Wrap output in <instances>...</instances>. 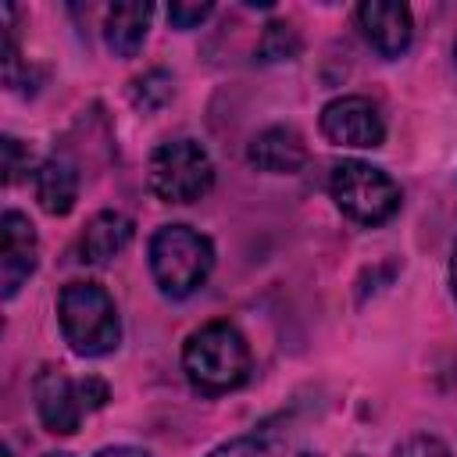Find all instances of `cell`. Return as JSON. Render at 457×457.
Listing matches in <instances>:
<instances>
[{
	"instance_id": "6da1fadb",
	"label": "cell",
	"mask_w": 457,
	"mask_h": 457,
	"mask_svg": "<svg viewBox=\"0 0 457 457\" xmlns=\"http://www.w3.org/2000/svg\"><path fill=\"white\" fill-rule=\"evenodd\" d=\"M182 371L193 389L218 396L250 378V346L228 321H207L182 346Z\"/></svg>"
},
{
	"instance_id": "7a4b0ae2",
	"label": "cell",
	"mask_w": 457,
	"mask_h": 457,
	"mask_svg": "<svg viewBox=\"0 0 457 457\" xmlns=\"http://www.w3.org/2000/svg\"><path fill=\"white\" fill-rule=\"evenodd\" d=\"M57 321L79 357H104L121 343V321L100 282H68L57 296Z\"/></svg>"
},
{
	"instance_id": "3957f363",
	"label": "cell",
	"mask_w": 457,
	"mask_h": 457,
	"mask_svg": "<svg viewBox=\"0 0 457 457\" xmlns=\"http://www.w3.org/2000/svg\"><path fill=\"white\" fill-rule=\"evenodd\" d=\"M214 268V246L189 225H161L150 239V275L171 300L196 293Z\"/></svg>"
},
{
	"instance_id": "277c9868",
	"label": "cell",
	"mask_w": 457,
	"mask_h": 457,
	"mask_svg": "<svg viewBox=\"0 0 457 457\" xmlns=\"http://www.w3.org/2000/svg\"><path fill=\"white\" fill-rule=\"evenodd\" d=\"M146 186L164 204H193L211 193L214 164L196 139H171L150 154Z\"/></svg>"
},
{
	"instance_id": "5b68a950",
	"label": "cell",
	"mask_w": 457,
	"mask_h": 457,
	"mask_svg": "<svg viewBox=\"0 0 457 457\" xmlns=\"http://www.w3.org/2000/svg\"><path fill=\"white\" fill-rule=\"evenodd\" d=\"M332 200L357 225H382L400 211V186L368 161H339L332 168Z\"/></svg>"
},
{
	"instance_id": "8992f818",
	"label": "cell",
	"mask_w": 457,
	"mask_h": 457,
	"mask_svg": "<svg viewBox=\"0 0 457 457\" xmlns=\"http://www.w3.org/2000/svg\"><path fill=\"white\" fill-rule=\"evenodd\" d=\"M321 136L336 146L375 150L386 143V121L368 96L350 93V96H336L332 104L321 107Z\"/></svg>"
},
{
	"instance_id": "52a82bcc",
	"label": "cell",
	"mask_w": 457,
	"mask_h": 457,
	"mask_svg": "<svg viewBox=\"0 0 457 457\" xmlns=\"http://www.w3.org/2000/svg\"><path fill=\"white\" fill-rule=\"evenodd\" d=\"M32 396H36V411L39 421L46 425V432L54 436H75L82 425V400H79V386L54 364H43L32 378Z\"/></svg>"
},
{
	"instance_id": "ba28073f",
	"label": "cell",
	"mask_w": 457,
	"mask_h": 457,
	"mask_svg": "<svg viewBox=\"0 0 457 457\" xmlns=\"http://www.w3.org/2000/svg\"><path fill=\"white\" fill-rule=\"evenodd\" d=\"M39 243L36 228L21 211H4L0 218V296L11 300L25 278L36 271Z\"/></svg>"
},
{
	"instance_id": "9c48e42d",
	"label": "cell",
	"mask_w": 457,
	"mask_h": 457,
	"mask_svg": "<svg viewBox=\"0 0 457 457\" xmlns=\"http://www.w3.org/2000/svg\"><path fill=\"white\" fill-rule=\"evenodd\" d=\"M357 25H361L364 39L371 43V50L382 54V57H400L414 39L411 7L396 4V0H368V4H361L357 7Z\"/></svg>"
},
{
	"instance_id": "30bf717a",
	"label": "cell",
	"mask_w": 457,
	"mask_h": 457,
	"mask_svg": "<svg viewBox=\"0 0 457 457\" xmlns=\"http://www.w3.org/2000/svg\"><path fill=\"white\" fill-rule=\"evenodd\" d=\"M246 157L257 171L268 175H293L307 164V143L296 129L289 125H271L264 132H257L246 146Z\"/></svg>"
},
{
	"instance_id": "8fae6325",
	"label": "cell",
	"mask_w": 457,
	"mask_h": 457,
	"mask_svg": "<svg viewBox=\"0 0 457 457\" xmlns=\"http://www.w3.org/2000/svg\"><path fill=\"white\" fill-rule=\"evenodd\" d=\"M150 18H154V4H146V0H121V4H111V7H107V18H104L107 50L118 54V57H136L139 46H143V39H146Z\"/></svg>"
},
{
	"instance_id": "7c38bea8",
	"label": "cell",
	"mask_w": 457,
	"mask_h": 457,
	"mask_svg": "<svg viewBox=\"0 0 457 457\" xmlns=\"http://www.w3.org/2000/svg\"><path fill=\"white\" fill-rule=\"evenodd\" d=\"M132 232H136V225H132V218H125V214H118V211H100V214H93L89 221H86V228H82V261H89V264H107V261H114L129 243H132Z\"/></svg>"
},
{
	"instance_id": "4fadbf2b",
	"label": "cell",
	"mask_w": 457,
	"mask_h": 457,
	"mask_svg": "<svg viewBox=\"0 0 457 457\" xmlns=\"http://www.w3.org/2000/svg\"><path fill=\"white\" fill-rule=\"evenodd\" d=\"M32 189H36V200L46 214H68L79 200V175H75V164L64 161V157H50L36 168L32 175Z\"/></svg>"
},
{
	"instance_id": "5bb4252c",
	"label": "cell",
	"mask_w": 457,
	"mask_h": 457,
	"mask_svg": "<svg viewBox=\"0 0 457 457\" xmlns=\"http://www.w3.org/2000/svg\"><path fill=\"white\" fill-rule=\"evenodd\" d=\"M303 50V39L300 32L289 25V21H268L264 32H261V43H257V57L268 61V64H278V61H296Z\"/></svg>"
},
{
	"instance_id": "9a60e30c",
	"label": "cell",
	"mask_w": 457,
	"mask_h": 457,
	"mask_svg": "<svg viewBox=\"0 0 457 457\" xmlns=\"http://www.w3.org/2000/svg\"><path fill=\"white\" fill-rule=\"evenodd\" d=\"M129 93H132V104L139 111H161L175 96V79L164 68H150L139 79H132V89Z\"/></svg>"
},
{
	"instance_id": "2e32d148",
	"label": "cell",
	"mask_w": 457,
	"mask_h": 457,
	"mask_svg": "<svg viewBox=\"0 0 457 457\" xmlns=\"http://www.w3.org/2000/svg\"><path fill=\"white\" fill-rule=\"evenodd\" d=\"M393 457H453L450 453V446L443 443V439H436V436H407L396 450H393Z\"/></svg>"
},
{
	"instance_id": "e0dca14e",
	"label": "cell",
	"mask_w": 457,
	"mask_h": 457,
	"mask_svg": "<svg viewBox=\"0 0 457 457\" xmlns=\"http://www.w3.org/2000/svg\"><path fill=\"white\" fill-rule=\"evenodd\" d=\"M207 457H271V450L257 436H239V439H228V443L214 446Z\"/></svg>"
},
{
	"instance_id": "ac0fdd59",
	"label": "cell",
	"mask_w": 457,
	"mask_h": 457,
	"mask_svg": "<svg viewBox=\"0 0 457 457\" xmlns=\"http://www.w3.org/2000/svg\"><path fill=\"white\" fill-rule=\"evenodd\" d=\"M211 11H214L211 4H182V0H179V4L168 7V21H171L175 29H196Z\"/></svg>"
},
{
	"instance_id": "d6986e66",
	"label": "cell",
	"mask_w": 457,
	"mask_h": 457,
	"mask_svg": "<svg viewBox=\"0 0 457 457\" xmlns=\"http://www.w3.org/2000/svg\"><path fill=\"white\" fill-rule=\"evenodd\" d=\"M75 386H79V400H82L86 411H100V407L111 400V386H107L104 378H96V375H86V378H79Z\"/></svg>"
},
{
	"instance_id": "ffe728a7",
	"label": "cell",
	"mask_w": 457,
	"mask_h": 457,
	"mask_svg": "<svg viewBox=\"0 0 457 457\" xmlns=\"http://www.w3.org/2000/svg\"><path fill=\"white\" fill-rule=\"evenodd\" d=\"M4 182H14L21 171V143L14 136H4Z\"/></svg>"
},
{
	"instance_id": "44dd1931",
	"label": "cell",
	"mask_w": 457,
	"mask_h": 457,
	"mask_svg": "<svg viewBox=\"0 0 457 457\" xmlns=\"http://www.w3.org/2000/svg\"><path fill=\"white\" fill-rule=\"evenodd\" d=\"M46 457H75V453H46ZM93 457H150V453L139 446H107V450H96Z\"/></svg>"
},
{
	"instance_id": "7402d4cb",
	"label": "cell",
	"mask_w": 457,
	"mask_h": 457,
	"mask_svg": "<svg viewBox=\"0 0 457 457\" xmlns=\"http://www.w3.org/2000/svg\"><path fill=\"white\" fill-rule=\"evenodd\" d=\"M450 289L457 296V246H453V257H450Z\"/></svg>"
},
{
	"instance_id": "603a6c76",
	"label": "cell",
	"mask_w": 457,
	"mask_h": 457,
	"mask_svg": "<svg viewBox=\"0 0 457 457\" xmlns=\"http://www.w3.org/2000/svg\"><path fill=\"white\" fill-rule=\"evenodd\" d=\"M300 457H318V453H300Z\"/></svg>"
},
{
	"instance_id": "cb8c5ba5",
	"label": "cell",
	"mask_w": 457,
	"mask_h": 457,
	"mask_svg": "<svg viewBox=\"0 0 457 457\" xmlns=\"http://www.w3.org/2000/svg\"><path fill=\"white\" fill-rule=\"evenodd\" d=\"M353 457H361V453H353Z\"/></svg>"
}]
</instances>
